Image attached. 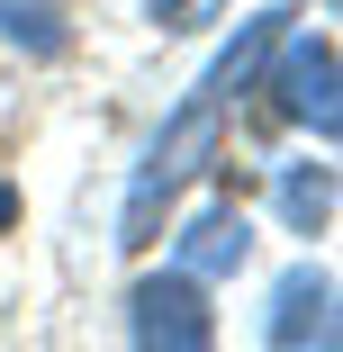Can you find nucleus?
<instances>
[{
    "mask_svg": "<svg viewBox=\"0 0 343 352\" xmlns=\"http://www.w3.org/2000/svg\"><path fill=\"white\" fill-rule=\"evenodd\" d=\"M271 199H280V217H289L298 235H325V226H334V172H325V163L280 172V181H271Z\"/></svg>",
    "mask_w": 343,
    "mask_h": 352,
    "instance_id": "7",
    "label": "nucleus"
},
{
    "mask_svg": "<svg viewBox=\"0 0 343 352\" xmlns=\"http://www.w3.org/2000/svg\"><path fill=\"white\" fill-rule=\"evenodd\" d=\"M262 82H271V100H280V118L307 126L316 145H334V135H343V100H334L343 54H334L325 28H307V36L280 28V36H271V54H262Z\"/></svg>",
    "mask_w": 343,
    "mask_h": 352,
    "instance_id": "2",
    "label": "nucleus"
},
{
    "mask_svg": "<svg viewBox=\"0 0 343 352\" xmlns=\"http://www.w3.org/2000/svg\"><path fill=\"white\" fill-rule=\"evenodd\" d=\"M145 10H154V19L172 28V19H190V0H145Z\"/></svg>",
    "mask_w": 343,
    "mask_h": 352,
    "instance_id": "8",
    "label": "nucleus"
},
{
    "mask_svg": "<svg viewBox=\"0 0 343 352\" xmlns=\"http://www.w3.org/2000/svg\"><path fill=\"white\" fill-rule=\"evenodd\" d=\"M0 36H10V54H27V63H63L73 54L63 0H0Z\"/></svg>",
    "mask_w": 343,
    "mask_h": 352,
    "instance_id": "6",
    "label": "nucleus"
},
{
    "mask_svg": "<svg viewBox=\"0 0 343 352\" xmlns=\"http://www.w3.org/2000/svg\"><path fill=\"white\" fill-rule=\"evenodd\" d=\"M271 352H334V280H325V262H289L271 280Z\"/></svg>",
    "mask_w": 343,
    "mask_h": 352,
    "instance_id": "4",
    "label": "nucleus"
},
{
    "mask_svg": "<svg viewBox=\"0 0 343 352\" xmlns=\"http://www.w3.org/2000/svg\"><path fill=\"white\" fill-rule=\"evenodd\" d=\"M19 217V181H0V226H10Z\"/></svg>",
    "mask_w": 343,
    "mask_h": 352,
    "instance_id": "9",
    "label": "nucleus"
},
{
    "mask_svg": "<svg viewBox=\"0 0 343 352\" xmlns=\"http://www.w3.org/2000/svg\"><path fill=\"white\" fill-rule=\"evenodd\" d=\"M126 343H135V352H217L208 280H190L181 262H172V271H145V280L126 289Z\"/></svg>",
    "mask_w": 343,
    "mask_h": 352,
    "instance_id": "3",
    "label": "nucleus"
},
{
    "mask_svg": "<svg viewBox=\"0 0 343 352\" xmlns=\"http://www.w3.org/2000/svg\"><path fill=\"white\" fill-rule=\"evenodd\" d=\"M172 262H181L190 280H235V271L253 262V226H244V208H235V199H208V208L181 226Z\"/></svg>",
    "mask_w": 343,
    "mask_h": 352,
    "instance_id": "5",
    "label": "nucleus"
},
{
    "mask_svg": "<svg viewBox=\"0 0 343 352\" xmlns=\"http://www.w3.org/2000/svg\"><path fill=\"white\" fill-rule=\"evenodd\" d=\"M271 36H280V10H262V19H244L217 54H208V73L190 82V100L163 118V135L145 145V163H135V181H126V208H118V244L126 253H145L154 244V226H163V208L217 163V135H226V109L262 82V54H271Z\"/></svg>",
    "mask_w": 343,
    "mask_h": 352,
    "instance_id": "1",
    "label": "nucleus"
}]
</instances>
